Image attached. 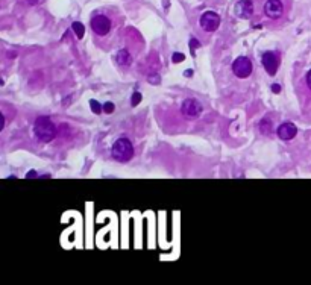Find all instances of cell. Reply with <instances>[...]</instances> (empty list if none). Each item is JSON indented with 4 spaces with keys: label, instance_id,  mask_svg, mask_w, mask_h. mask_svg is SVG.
I'll return each mask as SVG.
<instances>
[{
    "label": "cell",
    "instance_id": "6da1fadb",
    "mask_svg": "<svg viewBox=\"0 0 311 285\" xmlns=\"http://www.w3.org/2000/svg\"><path fill=\"white\" fill-rule=\"evenodd\" d=\"M34 132H35V137L40 141L49 142L56 135V126L53 125V122L51 120L49 117L41 115V117L37 118L35 123H34Z\"/></svg>",
    "mask_w": 311,
    "mask_h": 285
},
{
    "label": "cell",
    "instance_id": "7a4b0ae2",
    "mask_svg": "<svg viewBox=\"0 0 311 285\" xmlns=\"http://www.w3.org/2000/svg\"><path fill=\"white\" fill-rule=\"evenodd\" d=\"M111 153H112V158L114 159L120 161V162L129 161L134 156V146H132L131 140H128V138H118L114 142Z\"/></svg>",
    "mask_w": 311,
    "mask_h": 285
},
{
    "label": "cell",
    "instance_id": "3957f363",
    "mask_svg": "<svg viewBox=\"0 0 311 285\" xmlns=\"http://www.w3.org/2000/svg\"><path fill=\"white\" fill-rule=\"evenodd\" d=\"M201 28L207 32H214L220 26V15L214 11H207L201 15Z\"/></svg>",
    "mask_w": 311,
    "mask_h": 285
},
{
    "label": "cell",
    "instance_id": "277c9868",
    "mask_svg": "<svg viewBox=\"0 0 311 285\" xmlns=\"http://www.w3.org/2000/svg\"><path fill=\"white\" fill-rule=\"evenodd\" d=\"M232 71H234V75L237 78H248L251 73H252V62L249 58L246 56H240V58H237L234 62H232Z\"/></svg>",
    "mask_w": 311,
    "mask_h": 285
},
{
    "label": "cell",
    "instance_id": "5b68a950",
    "mask_svg": "<svg viewBox=\"0 0 311 285\" xmlns=\"http://www.w3.org/2000/svg\"><path fill=\"white\" fill-rule=\"evenodd\" d=\"M181 112L187 118H198L202 114V105L195 99H185L181 105Z\"/></svg>",
    "mask_w": 311,
    "mask_h": 285
},
{
    "label": "cell",
    "instance_id": "8992f818",
    "mask_svg": "<svg viewBox=\"0 0 311 285\" xmlns=\"http://www.w3.org/2000/svg\"><path fill=\"white\" fill-rule=\"evenodd\" d=\"M91 29L98 35H106L111 31V20L104 14L96 15L91 18Z\"/></svg>",
    "mask_w": 311,
    "mask_h": 285
},
{
    "label": "cell",
    "instance_id": "52a82bcc",
    "mask_svg": "<svg viewBox=\"0 0 311 285\" xmlns=\"http://www.w3.org/2000/svg\"><path fill=\"white\" fill-rule=\"evenodd\" d=\"M264 14L272 20L281 18L284 14V5L281 0H267L264 3Z\"/></svg>",
    "mask_w": 311,
    "mask_h": 285
},
{
    "label": "cell",
    "instance_id": "ba28073f",
    "mask_svg": "<svg viewBox=\"0 0 311 285\" xmlns=\"http://www.w3.org/2000/svg\"><path fill=\"white\" fill-rule=\"evenodd\" d=\"M261 62L264 65L266 71L270 75V76H275L276 71H278V67H279V58L275 52H266L261 58Z\"/></svg>",
    "mask_w": 311,
    "mask_h": 285
},
{
    "label": "cell",
    "instance_id": "9c48e42d",
    "mask_svg": "<svg viewBox=\"0 0 311 285\" xmlns=\"http://www.w3.org/2000/svg\"><path fill=\"white\" fill-rule=\"evenodd\" d=\"M234 12L238 18H251L254 14V2L252 0H240L235 3Z\"/></svg>",
    "mask_w": 311,
    "mask_h": 285
},
{
    "label": "cell",
    "instance_id": "30bf717a",
    "mask_svg": "<svg viewBox=\"0 0 311 285\" xmlns=\"http://www.w3.org/2000/svg\"><path fill=\"white\" fill-rule=\"evenodd\" d=\"M298 134V128L293 125V123H289V122H285L282 125H279V128L276 129V135L284 140V141H290L296 137Z\"/></svg>",
    "mask_w": 311,
    "mask_h": 285
},
{
    "label": "cell",
    "instance_id": "8fae6325",
    "mask_svg": "<svg viewBox=\"0 0 311 285\" xmlns=\"http://www.w3.org/2000/svg\"><path fill=\"white\" fill-rule=\"evenodd\" d=\"M115 59H117V62L120 64L122 67H125V65H129V64H131L132 56L129 55V52H128V50H120V52L117 53Z\"/></svg>",
    "mask_w": 311,
    "mask_h": 285
},
{
    "label": "cell",
    "instance_id": "7c38bea8",
    "mask_svg": "<svg viewBox=\"0 0 311 285\" xmlns=\"http://www.w3.org/2000/svg\"><path fill=\"white\" fill-rule=\"evenodd\" d=\"M71 29H73V32L76 34V37H78L79 40H81V38L84 37V31H85V28H84V26L81 25V23H79V21H75V23H73V25H71Z\"/></svg>",
    "mask_w": 311,
    "mask_h": 285
},
{
    "label": "cell",
    "instance_id": "4fadbf2b",
    "mask_svg": "<svg viewBox=\"0 0 311 285\" xmlns=\"http://www.w3.org/2000/svg\"><path fill=\"white\" fill-rule=\"evenodd\" d=\"M259 126H261V132L264 134V135H270V134H272V123H270V122L262 120Z\"/></svg>",
    "mask_w": 311,
    "mask_h": 285
},
{
    "label": "cell",
    "instance_id": "5bb4252c",
    "mask_svg": "<svg viewBox=\"0 0 311 285\" xmlns=\"http://www.w3.org/2000/svg\"><path fill=\"white\" fill-rule=\"evenodd\" d=\"M90 106H91V111H93L94 114H99V112L102 111V106L99 105V102H96V100H91V102H90Z\"/></svg>",
    "mask_w": 311,
    "mask_h": 285
},
{
    "label": "cell",
    "instance_id": "9a60e30c",
    "mask_svg": "<svg viewBox=\"0 0 311 285\" xmlns=\"http://www.w3.org/2000/svg\"><path fill=\"white\" fill-rule=\"evenodd\" d=\"M140 100H141V94H140V93H135L134 96H132V106L138 105V103H140Z\"/></svg>",
    "mask_w": 311,
    "mask_h": 285
},
{
    "label": "cell",
    "instance_id": "2e32d148",
    "mask_svg": "<svg viewBox=\"0 0 311 285\" xmlns=\"http://www.w3.org/2000/svg\"><path fill=\"white\" fill-rule=\"evenodd\" d=\"M104 109H105V112H112L114 111V105L111 103V102H108V103H105V106H104Z\"/></svg>",
    "mask_w": 311,
    "mask_h": 285
},
{
    "label": "cell",
    "instance_id": "e0dca14e",
    "mask_svg": "<svg viewBox=\"0 0 311 285\" xmlns=\"http://www.w3.org/2000/svg\"><path fill=\"white\" fill-rule=\"evenodd\" d=\"M181 61H184V55L175 53V55H173V62H181Z\"/></svg>",
    "mask_w": 311,
    "mask_h": 285
},
{
    "label": "cell",
    "instance_id": "ac0fdd59",
    "mask_svg": "<svg viewBox=\"0 0 311 285\" xmlns=\"http://www.w3.org/2000/svg\"><path fill=\"white\" fill-rule=\"evenodd\" d=\"M307 85H308V88L311 90V70L307 73Z\"/></svg>",
    "mask_w": 311,
    "mask_h": 285
},
{
    "label": "cell",
    "instance_id": "d6986e66",
    "mask_svg": "<svg viewBox=\"0 0 311 285\" xmlns=\"http://www.w3.org/2000/svg\"><path fill=\"white\" fill-rule=\"evenodd\" d=\"M272 90H273V93H275V94H278V93L281 91V87L275 84V85H272Z\"/></svg>",
    "mask_w": 311,
    "mask_h": 285
}]
</instances>
